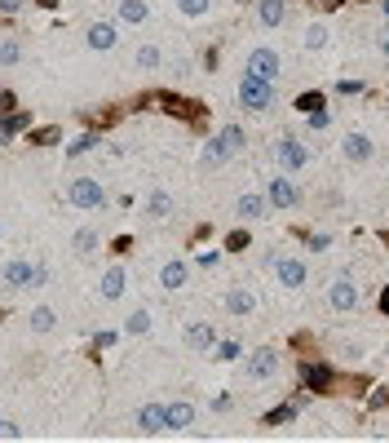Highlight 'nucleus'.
Returning a JSON list of instances; mask_svg holds the SVG:
<instances>
[{
    "label": "nucleus",
    "mask_w": 389,
    "mask_h": 443,
    "mask_svg": "<svg viewBox=\"0 0 389 443\" xmlns=\"http://www.w3.org/2000/svg\"><path fill=\"white\" fill-rule=\"evenodd\" d=\"M239 146H244V129H239V124H226L222 134L204 146V164H208V169H213V164H226L234 151H239Z\"/></svg>",
    "instance_id": "1"
},
{
    "label": "nucleus",
    "mask_w": 389,
    "mask_h": 443,
    "mask_svg": "<svg viewBox=\"0 0 389 443\" xmlns=\"http://www.w3.org/2000/svg\"><path fill=\"white\" fill-rule=\"evenodd\" d=\"M239 102H244L248 111H270V107H275V80L244 76V80H239Z\"/></svg>",
    "instance_id": "2"
},
{
    "label": "nucleus",
    "mask_w": 389,
    "mask_h": 443,
    "mask_svg": "<svg viewBox=\"0 0 389 443\" xmlns=\"http://www.w3.org/2000/svg\"><path fill=\"white\" fill-rule=\"evenodd\" d=\"M279 67H283L279 54H275V49H265V45L248 54V76H257V80H275V76H279Z\"/></svg>",
    "instance_id": "3"
},
{
    "label": "nucleus",
    "mask_w": 389,
    "mask_h": 443,
    "mask_svg": "<svg viewBox=\"0 0 389 443\" xmlns=\"http://www.w3.org/2000/svg\"><path fill=\"white\" fill-rule=\"evenodd\" d=\"M102 200H107V191L93 182V177H76L71 182V204L76 208H102Z\"/></svg>",
    "instance_id": "4"
},
{
    "label": "nucleus",
    "mask_w": 389,
    "mask_h": 443,
    "mask_svg": "<svg viewBox=\"0 0 389 443\" xmlns=\"http://www.w3.org/2000/svg\"><path fill=\"white\" fill-rule=\"evenodd\" d=\"M275 275H279L283 288H301V284L310 280V271H306V261H301V257H279L275 261Z\"/></svg>",
    "instance_id": "5"
},
{
    "label": "nucleus",
    "mask_w": 389,
    "mask_h": 443,
    "mask_svg": "<svg viewBox=\"0 0 389 443\" xmlns=\"http://www.w3.org/2000/svg\"><path fill=\"white\" fill-rule=\"evenodd\" d=\"M270 204H275V208H297L301 191L287 182V177H270Z\"/></svg>",
    "instance_id": "6"
},
{
    "label": "nucleus",
    "mask_w": 389,
    "mask_h": 443,
    "mask_svg": "<svg viewBox=\"0 0 389 443\" xmlns=\"http://www.w3.org/2000/svg\"><path fill=\"white\" fill-rule=\"evenodd\" d=\"M328 302H332V310H354V302H359V293H354L349 275H336V280H332V293H328Z\"/></svg>",
    "instance_id": "7"
},
{
    "label": "nucleus",
    "mask_w": 389,
    "mask_h": 443,
    "mask_svg": "<svg viewBox=\"0 0 389 443\" xmlns=\"http://www.w3.org/2000/svg\"><path fill=\"white\" fill-rule=\"evenodd\" d=\"M275 155H279V164H283V169H301V164H306V146H301L297 138H279Z\"/></svg>",
    "instance_id": "8"
},
{
    "label": "nucleus",
    "mask_w": 389,
    "mask_h": 443,
    "mask_svg": "<svg viewBox=\"0 0 389 443\" xmlns=\"http://www.w3.org/2000/svg\"><path fill=\"white\" fill-rule=\"evenodd\" d=\"M31 280H36V266H31V261H9V266H5V284L9 288H31Z\"/></svg>",
    "instance_id": "9"
},
{
    "label": "nucleus",
    "mask_w": 389,
    "mask_h": 443,
    "mask_svg": "<svg viewBox=\"0 0 389 443\" xmlns=\"http://www.w3.org/2000/svg\"><path fill=\"white\" fill-rule=\"evenodd\" d=\"M275 372H279V355L275 350H257L248 359V377H257V382L261 377H275Z\"/></svg>",
    "instance_id": "10"
},
{
    "label": "nucleus",
    "mask_w": 389,
    "mask_h": 443,
    "mask_svg": "<svg viewBox=\"0 0 389 443\" xmlns=\"http://www.w3.org/2000/svg\"><path fill=\"white\" fill-rule=\"evenodd\" d=\"M138 425H142L146 435H160V430H168V413H164L160 403H146L142 413H138Z\"/></svg>",
    "instance_id": "11"
},
{
    "label": "nucleus",
    "mask_w": 389,
    "mask_h": 443,
    "mask_svg": "<svg viewBox=\"0 0 389 443\" xmlns=\"http://www.w3.org/2000/svg\"><path fill=\"white\" fill-rule=\"evenodd\" d=\"M186 280H191V271H186V261H164V266H160V284L164 288H186Z\"/></svg>",
    "instance_id": "12"
},
{
    "label": "nucleus",
    "mask_w": 389,
    "mask_h": 443,
    "mask_svg": "<svg viewBox=\"0 0 389 443\" xmlns=\"http://www.w3.org/2000/svg\"><path fill=\"white\" fill-rule=\"evenodd\" d=\"M124 288H128L124 266H111V271L102 275V297H107V302H115V297H124Z\"/></svg>",
    "instance_id": "13"
},
{
    "label": "nucleus",
    "mask_w": 389,
    "mask_h": 443,
    "mask_svg": "<svg viewBox=\"0 0 389 443\" xmlns=\"http://www.w3.org/2000/svg\"><path fill=\"white\" fill-rule=\"evenodd\" d=\"M301 382H306L310 390H328L332 386V368L328 364H306L301 368Z\"/></svg>",
    "instance_id": "14"
},
{
    "label": "nucleus",
    "mask_w": 389,
    "mask_h": 443,
    "mask_svg": "<svg viewBox=\"0 0 389 443\" xmlns=\"http://www.w3.org/2000/svg\"><path fill=\"white\" fill-rule=\"evenodd\" d=\"M115 40H120L115 23H93V27H89V45H93V49H111Z\"/></svg>",
    "instance_id": "15"
},
{
    "label": "nucleus",
    "mask_w": 389,
    "mask_h": 443,
    "mask_svg": "<svg viewBox=\"0 0 389 443\" xmlns=\"http://www.w3.org/2000/svg\"><path fill=\"white\" fill-rule=\"evenodd\" d=\"M164 413H168V430H186V425L195 421V408L191 403H168Z\"/></svg>",
    "instance_id": "16"
},
{
    "label": "nucleus",
    "mask_w": 389,
    "mask_h": 443,
    "mask_svg": "<svg viewBox=\"0 0 389 443\" xmlns=\"http://www.w3.org/2000/svg\"><path fill=\"white\" fill-rule=\"evenodd\" d=\"M257 13H261V23H265V27H279V23L287 18V5H283V0H261V9H257Z\"/></svg>",
    "instance_id": "17"
},
{
    "label": "nucleus",
    "mask_w": 389,
    "mask_h": 443,
    "mask_svg": "<svg viewBox=\"0 0 389 443\" xmlns=\"http://www.w3.org/2000/svg\"><path fill=\"white\" fill-rule=\"evenodd\" d=\"M186 341H191L195 350H213V328L208 324H191L186 328Z\"/></svg>",
    "instance_id": "18"
},
{
    "label": "nucleus",
    "mask_w": 389,
    "mask_h": 443,
    "mask_svg": "<svg viewBox=\"0 0 389 443\" xmlns=\"http://www.w3.org/2000/svg\"><path fill=\"white\" fill-rule=\"evenodd\" d=\"M345 155H349V160H359V164L371 160V142H367L363 134H349V138H345Z\"/></svg>",
    "instance_id": "19"
},
{
    "label": "nucleus",
    "mask_w": 389,
    "mask_h": 443,
    "mask_svg": "<svg viewBox=\"0 0 389 443\" xmlns=\"http://www.w3.org/2000/svg\"><path fill=\"white\" fill-rule=\"evenodd\" d=\"M252 306H257V302H252V293H244V288L226 293V310H230V315H248Z\"/></svg>",
    "instance_id": "20"
},
{
    "label": "nucleus",
    "mask_w": 389,
    "mask_h": 443,
    "mask_svg": "<svg viewBox=\"0 0 389 443\" xmlns=\"http://www.w3.org/2000/svg\"><path fill=\"white\" fill-rule=\"evenodd\" d=\"M146 213H150V218H168V213H173V195H168V191H155V195L146 200Z\"/></svg>",
    "instance_id": "21"
},
{
    "label": "nucleus",
    "mask_w": 389,
    "mask_h": 443,
    "mask_svg": "<svg viewBox=\"0 0 389 443\" xmlns=\"http://www.w3.org/2000/svg\"><path fill=\"white\" fill-rule=\"evenodd\" d=\"M120 23H146V0H120Z\"/></svg>",
    "instance_id": "22"
},
{
    "label": "nucleus",
    "mask_w": 389,
    "mask_h": 443,
    "mask_svg": "<svg viewBox=\"0 0 389 443\" xmlns=\"http://www.w3.org/2000/svg\"><path fill=\"white\" fill-rule=\"evenodd\" d=\"M234 208H239V218H261L265 200H261V195H239V204H234Z\"/></svg>",
    "instance_id": "23"
},
{
    "label": "nucleus",
    "mask_w": 389,
    "mask_h": 443,
    "mask_svg": "<svg viewBox=\"0 0 389 443\" xmlns=\"http://www.w3.org/2000/svg\"><path fill=\"white\" fill-rule=\"evenodd\" d=\"M58 324V315L49 306H40V310H31V328H36V333H49V328Z\"/></svg>",
    "instance_id": "24"
},
{
    "label": "nucleus",
    "mask_w": 389,
    "mask_h": 443,
    "mask_svg": "<svg viewBox=\"0 0 389 443\" xmlns=\"http://www.w3.org/2000/svg\"><path fill=\"white\" fill-rule=\"evenodd\" d=\"M71 244H76V253H84V257L97 253V235H93V231H76V235H71Z\"/></svg>",
    "instance_id": "25"
},
{
    "label": "nucleus",
    "mask_w": 389,
    "mask_h": 443,
    "mask_svg": "<svg viewBox=\"0 0 389 443\" xmlns=\"http://www.w3.org/2000/svg\"><path fill=\"white\" fill-rule=\"evenodd\" d=\"M323 45H328V27H323V23L306 27V49H323Z\"/></svg>",
    "instance_id": "26"
},
{
    "label": "nucleus",
    "mask_w": 389,
    "mask_h": 443,
    "mask_svg": "<svg viewBox=\"0 0 389 443\" xmlns=\"http://www.w3.org/2000/svg\"><path fill=\"white\" fill-rule=\"evenodd\" d=\"M297 111H306V116L323 111V93H301V98H297Z\"/></svg>",
    "instance_id": "27"
},
{
    "label": "nucleus",
    "mask_w": 389,
    "mask_h": 443,
    "mask_svg": "<svg viewBox=\"0 0 389 443\" xmlns=\"http://www.w3.org/2000/svg\"><path fill=\"white\" fill-rule=\"evenodd\" d=\"M23 124H27L23 116H0V142H9V138H13V134H18V129H23Z\"/></svg>",
    "instance_id": "28"
},
{
    "label": "nucleus",
    "mask_w": 389,
    "mask_h": 443,
    "mask_svg": "<svg viewBox=\"0 0 389 443\" xmlns=\"http://www.w3.org/2000/svg\"><path fill=\"white\" fill-rule=\"evenodd\" d=\"M138 62H142V67H146V71H155V67H160V62H164V54H160V49H155V45H146V49H142V54H138Z\"/></svg>",
    "instance_id": "29"
},
{
    "label": "nucleus",
    "mask_w": 389,
    "mask_h": 443,
    "mask_svg": "<svg viewBox=\"0 0 389 443\" xmlns=\"http://www.w3.org/2000/svg\"><path fill=\"white\" fill-rule=\"evenodd\" d=\"M146 328H150V315H146V310H133L128 324H124V333H146Z\"/></svg>",
    "instance_id": "30"
},
{
    "label": "nucleus",
    "mask_w": 389,
    "mask_h": 443,
    "mask_svg": "<svg viewBox=\"0 0 389 443\" xmlns=\"http://www.w3.org/2000/svg\"><path fill=\"white\" fill-rule=\"evenodd\" d=\"M292 417H297V408L283 403V408H275V413H265V425H283V421H292Z\"/></svg>",
    "instance_id": "31"
},
{
    "label": "nucleus",
    "mask_w": 389,
    "mask_h": 443,
    "mask_svg": "<svg viewBox=\"0 0 389 443\" xmlns=\"http://www.w3.org/2000/svg\"><path fill=\"white\" fill-rule=\"evenodd\" d=\"M239 355H244V346H239V341H234V337H230V341H222V346H217V359H226V364H230V359H239Z\"/></svg>",
    "instance_id": "32"
},
{
    "label": "nucleus",
    "mask_w": 389,
    "mask_h": 443,
    "mask_svg": "<svg viewBox=\"0 0 389 443\" xmlns=\"http://www.w3.org/2000/svg\"><path fill=\"white\" fill-rule=\"evenodd\" d=\"M181 13H191V18H199V13H208V0H177Z\"/></svg>",
    "instance_id": "33"
},
{
    "label": "nucleus",
    "mask_w": 389,
    "mask_h": 443,
    "mask_svg": "<svg viewBox=\"0 0 389 443\" xmlns=\"http://www.w3.org/2000/svg\"><path fill=\"white\" fill-rule=\"evenodd\" d=\"M93 142H97L93 134H80V138H76L71 146H66V155H84V151H89V146H93Z\"/></svg>",
    "instance_id": "34"
},
{
    "label": "nucleus",
    "mask_w": 389,
    "mask_h": 443,
    "mask_svg": "<svg viewBox=\"0 0 389 443\" xmlns=\"http://www.w3.org/2000/svg\"><path fill=\"white\" fill-rule=\"evenodd\" d=\"M0 62H5V67H13V62H18V40H5V45H0Z\"/></svg>",
    "instance_id": "35"
},
{
    "label": "nucleus",
    "mask_w": 389,
    "mask_h": 443,
    "mask_svg": "<svg viewBox=\"0 0 389 443\" xmlns=\"http://www.w3.org/2000/svg\"><path fill=\"white\" fill-rule=\"evenodd\" d=\"M31 142H40V146H49V142H58V129H36V134H31Z\"/></svg>",
    "instance_id": "36"
},
{
    "label": "nucleus",
    "mask_w": 389,
    "mask_h": 443,
    "mask_svg": "<svg viewBox=\"0 0 389 443\" xmlns=\"http://www.w3.org/2000/svg\"><path fill=\"white\" fill-rule=\"evenodd\" d=\"M0 439H23V425H13V421H0Z\"/></svg>",
    "instance_id": "37"
},
{
    "label": "nucleus",
    "mask_w": 389,
    "mask_h": 443,
    "mask_svg": "<svg viewBox=\"0 0 389 443\" xmlns=\"http://www.w3.org/2000/svg\"><path fill=\"white\" fill-rule=\"evenodd\" d=\"M49 284V271L44 266H36V280H31V288H44Z\"/></svg>",
    "instance_id": "38"
},
{
    "label": "nucleus",
    "mask_w": 389,
    "mask_h": 443,
    "mask_svg": "<svg viewBox=\"0 0 389 443\" xmlns=\"http://www.w3.org/2000/svg\"><path fill=\"white\" fill-rule=\"evenodd\" d=\"M18 5L23 0H0V13H18Z\"/></svg>",
    "instance_id": "39"
},
{
    "label": "nucleus",
    "mask_w": 389,
    "mask_h": 443,
    "mask_svg": "<svg viewBox=\"0 0 389 443\" xmlns=\"http://www.w3.org/2000/svg\"><path fill=\"white\" fill-rule=\"evenodd\" d=\"M381 310H385V319H389V288L381 293Z\"/></svg>",
    "instance_id": "40"
},
{
    "label": "nucleus",
    "mask_w": 389,
    "mask_h": 443,
    "mask_svg": "<svg viewBox=\"0 0 389 443\" xmlns=\"http://www.w3.org/2000/svg\"><path fill=\"white\" fill-rule=\"evenodd\" d=\"M318 5H323V9H336V5H341V0H318Z\"/></svg>",
    "instance_id": "41"
},
{
    "label": "nucleus",
    "mask_w": 389,
    "mask_h": 443,
    "mask_svg": "<svg viewBox=\"0 0 389 443\" xmlns=\"http://www.w3.org/2000/svg\"><path fill=\"white\" fill-rule=\"evenodd\" d=\"M385 13H389V0H385Z\"/></svg>",
    "instance_id": "42"
},
{
    "label": "nucleus",
    "mask_w": 389,
    "mask_h": 443,
    "mask_svg": "<svg viewBox=\"0 0 389 443\" xmlns=\"http://www.w3.org/2000/svg\"><path fill=\"white\" fill-rule=\"evenodd\" d=\"M0 98H5V93H0Z\"/></svg>",
    "instance_id": "43"
}]
</instances>
